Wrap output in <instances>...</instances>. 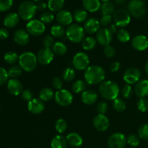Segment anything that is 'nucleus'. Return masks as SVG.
I'll use <instances>...</instances> for the list:
<instances>
[{
    "label": "nucleus",
    "instance_id": "26",
    "mask_svg": "<svg viewBox=\"0 0 148 148\" xmlns=\"http://www.w3.org/2000/svg\"><path fill=\"white\" fill-rule=\"evenodd\" d=\"M82 6L86 11L95 12L101 8L100 0H82Z\"/></svg>",
    "mask_w": 148,
    "mask_h": 148
},
{
    "label": "nucleus",
    "instance_id": "46",
    "mask_svg": "<svg viewBox=\"0 0 148 148\" xmlns=\"http://www.w3.org/2000/svg\"><path fill=\"white\" fill-rule=\"evenodd\" d=\"M121 95L124 98H130V97L132 95L133 93V89L130 85H125L122 88H121Z\"/></svg>",
    "mask_w": 148,
    "mask_h": 148
},
{
    "label": "nucleus",
    "instance_id": "28",
    "mask_svg": "<svg viewBox=\"0 0 148 148\" xmlns=\"http://www.w3.org/2000/svg\"><path fill=\"white\" fill-rule=\"evenodd\" d=\"M97 45V40L93 37L88 36L84 38L82 41V46L84 50L92 51L95 48Z\"/></svg>",
    "mask_w": 148,
    "mask_h": 148
},
{
    "label": "nucleus",
    "instance_id": "23",
    "mask_svg": "<svg viewBox=\"0 0 148 148\" xmlns=\"http://www.w3.org/2000/svg\"><path fill=\"white\" fill-rule=\"evenodd\" d=\"M98 100V94L92 90H85L81 95V101L86 105L94 104Z\"/></svg>",
    "mask_w": 148,
    "mask_h": 148
},
{
    "label": "nucleus",
    "instance_id": "13",
    "mask_svg": "<svg viewBox=\"0 0 148 148\" xmlns=\"http://www.w3.org/2000/svg\"><path fill=\"white\" fill-rule=\"evenodd\" d=\"M124 80L128 85L137 84L141 78V72L137 68L131 67L127 69L124 74Z\"/></svg>",
    "mask_w": 148,
    "mask_h": 148
},
{
    "label": "nucleus",
    "instance_id": "8",
    "mask_svg": "<svg viewBox=\"0 0 148 148\" xmlns=\"http://www.w3.org/2000/svg\"><path fill=\"white\" fill-rule=\"evenodd\" d=\"M26 30L29 35L33 36H40L46 30V26L39 20H31L26 25Z\"/></svg>",
    "mask_w": 148,
    "mask_h": 148
},
{
    "label": "nucleus",
    "instance_id": "36",
    "mask_svg": "<svg viewBox=\"0 0 148 148\" xmlns=\"http://www.w3.org/2000/svg\"><path fill=\"white\" fill-rule=\"evenodd\" d=\"M116 38L121 43H127L130 40V34L128 30L124 28H121L117 32Z\"/></svg>",
    "mask_w": 148,
    "mask_h": 148
},
{
    "label": "nucleus",
    "instance_id": "62",
    "mask_svg": "<svg viewBox=\"0 0 148 148\" xmlns=\"http://www.w3.org/2000/svg\"><path fill=\"white\" fill-rule=\"evenodd\" d=\"M102 1H103V2H106V1H109V0H101Z\"/></svg>",
    "mask_w": 148,
    "mask_h": 148
},
{
    "label": "nucleus",
    "instance_id": "35",
    "mask_svg": "<svg viewBox=\"0 0 148 148\" xmlns=\"http://www.w3.org/2000/svg\"><path fill=\"white\" fill-rule=\"evenodd\" d=\"M85 88H86V83L85 81L81 79L75 81L72 85V90L77 94L82 93L85 90Z\"/></svg>",
    "mask_w": 148,
    "mask_h": 148
},
{
    "label": "nucleus",
    "instance_id": "51",
    "mask_svg": "<svg viewBox=\"0 0 148 148\" xmlns=\"http://www.w3.org/2000/svg\"><path fill=\"white\" fill-rule=\"evenodd\" d=\"M108 103L106 102H104V101H101V102L98 103V105H97V111L99 113V114H104L107 112L108 111Z\"/></svg>",
    "mask_w": 148,
    "mask_h": 148
},
{
    "label": "nucleus",
    "instance_id": "56",
    "mask_svg": "<svg viewBox=\"0 0 148 148\" xmlns=\"http://www.w3.org/2000/svg\"><path fill=\"white\" fill-rule=\"evenodd\" d=\"M121 67V63L119 62H114L110 66V70L112 72H118Z\"/></svg>",
    "mask_w": 148,
    "mask_h": 148
},
{
    "label": "nucleus",
    "instance_id": "9",
    "mask_svg": "<svg viewBox=\"0 0 148 148\" xmlns=\"http://www.w3.org/2000/svg\"><path fill=\"white\" fill-rule=\"evenodd\" d=\"M54 100L56 103L61 106H68L73 101V95L67 90L62 89L55 92Z\"/></svg>",
    "mask_w": 148,
    "mask_h": 148
},
{
    "label": "nucleus",
    "instance_id": "38",
    "mask_svg": "<svg viewBox=\"0 0 148 148\" xmlns=\"http://www.w3.org/2000/svg\"><path fill=\"white\" fill-rule=\"evenodd\" d=\"M8 75L9 77H12L14 79L18 77L23 73V69L20 67V66H17V65H13L11 67L9 68L8 69Z\"/></svg>",
    "mask_w": 148,
    "mask_h": 148
},
{
    "label": "nucleus",
    "instance_id": "27",
    "mask_svg": "<svg viewBox=\"0 0 148 148\" xmlns=\"http://www.w3.org/2000/svg\"><path fill=\"white\" fill-rule=\"evenodd\" d=\"M67 142L65 137L62 135H56L52 139L51 142V148H66Z\"/></svg>",
    "mask_w": 148,
    "mask_h": 148
},
{
    "label": "nucleus",
    "instance_id": "59",
    "mask_svg": "<svg viewBox=\"0 0 148 148\" xmlns=\"http://www.w3.org/2000/svg\"><path fill=\"white\" fill-rule=\"evenodd\" d=\"M118 4H124L127 0H114Z\"/></svg>",
    "mask_w": 148,
    "mask_h": 148
},
{
    "label": "nucleus",
    "instance_id": "31",
    "mask_svg": "<svg viewBox=\"0 0 148 148\" xmlns=\"http://www.w3.org/2000/svg\"><path fill=\"white\" fill-rule=\"evenodd\" d=\"M88 13L85 9H77L73 14V19L77 23H84L87 20Z\"/></svg>",
    "mask_w": 148,
    "mask_h": 148
},
{
    "label": "nucleus",
    "instance_id": "37",
    "mask_svg": "<svg viewBox=\"0 0 148 148\" xmlns=\"http://www.w3.org/2000/svg\"><path fill=\"white\" fill-rule=\"evenodd\" d=\"M4 59L7 64H14L17 61H19V56L17 53L14 51H7L4 54Z\"/></svg>",
    "mask_w": 148,
    "mask_h": 148
},
{
    "label": "nucleus",
    "instance_id": "61",
    "mask_svg": "<svg viewBox=\"0 0 148 148\" xmlns=\"http://www.w3.org/2000/svg\"><path fill=\"white\" fill-rule=\"evenodd\" d=\"M34 1H36V2H39V1H41V0H33Z\"/></svg>",
    "mask_w": 148,
    "mask_h": 148
},
{
    "label": "nucleus",
    "instance_id": "45",
    "mask_svg": "<svg viewBox=\"0 0 148 148\" xmlns=\"http://www.w3.org/2000/svg\"><path fill=\"white\" fill-rule=\"evenodd\" d=\"M137 108L141 112H145L148 110V101L145 98H140L137 101Z\"/></svg>",
    "mask_w": 148,
    "mask_h": 148
},
{
    "label": "nucleus",
    "instance_id": "14",
    "mask_svg": "<svg viewBox=\"0 0 148 148\" xmlns=\"http://www.w3.org/2000/svg\"><path fill=\"white\" fill-rule=\"evenodd\" d=\"M113 38V33L107 27H102L96 33L97 42L101 46L110 45Z\"/></svg>",
    "mask_w": 148,
    "mask_h": 148
},
{
    "label": "nucleus",
    "instance_id": "33",
    "mask_svg": "<svg viewBox=\"0 0 148 148\" xmlns=\"http://www.w3.org/2000/svg\"><path fill=\"white\" fill-rule=\"evenodd\" d=\"M54 96L53 91L49 88H44L39 92V99L42 101H49Z\"/></svg>",
    "mask_w": 148,
    "mask_h": 148
},
{
    "label": "nucleus",
    "instance_id": "19",
    "mask_svg": "<svg viewBox=\"0 0 148 148\" xmlns=\"http://www.w3.org/2000/svg\"><path fill=\"white\" fill-rule=\"evenodd\" d=\"M14 41L19 46H25L29 43L30 36L27 30L23 29H18L16 30L13 35Z\"/></svg>",
    "mask_w": 148,
    "mask_h": 148
},
{
    "label": "nucleus",
    "instance_id": "29",
    "mask_svg": "<svg viewBox=\"0 0 148 148\" xmlns=\"http://www.w3.org/2000/svg\"><path fill=\"white\" fill-rule=\"evenodd\" d=\"M48 7L51 12H59L64 6V0H49Z\"/></svg>",
    "mask_w": 148,
    "mask_h": 148
},
{
    "label": "nucleus",
    "instance_id": "47",
    "mask_svg": "<svg viewBox=\"0 0 148 148\" xmlns=\"http://www.w3.org/2000/svg\"><path fill=\"white\" fill-rule=\"evenodd\" d=\"M13 0H0V12H5L12 6Z\"/></svg>",
    "mask_w": 148,
    "mask_h": 148
},
{
    "label": "nucleus",
    "instance_id": "24",
    "mask_svg": "<svg viewBox=\"0 0 148 148\" xmlns=\"http://www.w3.org/2000/svg\"><path fill=\"white\" fill-rule=\"evenodd\" d=\"M20 21V16L16 12H10L6 15L4 20V25L7 28L16 27Z\"/></svg>",
    "mask_w": 148,
    "mask_h": 148
},
{
    "label": "nucleus",
    "instance_id": "32",
    "mask_svg": "<svg viewBox=\"0 0 148 148\" xmlns=\"http://www.w3.org/2000/svg\"><path fill=\"white\" fill-rule=\"evenodd\" d=\"M101 12L103 15H111L115 12V6L111 1L103 2L101 6Z\"/></svg>",
    "mask_w": 148,
    "mask_h": 148
},
{
    "label": "nucleus",
    "instance_id": "41",
    "mask_svg": "<svg viewBox=\"0 0 148 148\" xmlns=\"http://www.w3.org/2000/svg\"><path fill=\"white\" fill-rule=\"evenodd\" d=\"M113 107L115 111H118V112H122L126 109L127 106H126V103L122 99L117 98L113 102Z\"/></svg>",
    "mask_w": 148,
    "mask_h": 148
},
{
    "label": "nucleus",
    "instance_id": "58",
    "mask_svg": "<svg viewBox=\"0 0 148 148\" xmlns=\"http://www.w3.org/2000/svg\"><path fill=\"white\" fill-rule=\"evenodd\" d=\"M108 29H109L110 31H111L112 33H116V32L117 31V26H116V24L111 25V26H110V27Z\"/></svg>",
    "mask_w": 148,
    "mask_h": 148
},
{
    "label": "nucleus",
    "instance_id": "60",
    "mask_svg": "<svg viewBox=\"0 0 148 148\" xmlns=\"http://www.w3.org/2000/svg\"><path fill=\"white\" fill-rule=\"evenodd\" d=\"M145 72H146V73L148 75V62L146 63V64H145Z\"/></svg>",
    "mask_w": 148,
    "mask_h": 148
},
{
    "label": "nucleus",
    "instance_id": "12",
    "mask_svg": "<svg viewBox=\"0 0 148 148\" xmlns=\"http://www.w3.org/2000/svg\"><path fill=\"white\" fill-rule=\"evenodd\" d=\"M126 145L127 138L122 133H114L108 139V146L109 148H124Z\"/></svg>",
    "mask_w": 148,
    "mask_h": 148
},
{
    "label": "nucleus",
    "instance_id": "39",
    "mask_svg": "<svg viewBox=\"0 0 148 148\" xmlns=\"http://www.w3.org/2000/svg\"><path fill=\"white\" fill-rule=\"evenodd\" d=\"M62 77L66 82H72L75 77V71L72 68H66L62 72Z\"/></svg>",
    "mask_w": 148,
    "mask_h": 148
},
{
    "label": "nucleus",
    "instance_id": "6",
    "mask_svg": "<svg viewBox=\"0 0 148 148\" xmlns=\"http://www.w3.org/2000/svg\"><path fill=\"white\" fill-rule=\"evenodd\" d=\"M128 12L135 18H140L145 14V4L143 0H131L128 4Z\"/></svg>",
    "mask_w": 148,
    "mask_h": 148
},
{
    "label": "nucleus",
    "instance_id": "10",
    "mask_svg": "<svg viewBox=\"0 0 148 148\" xmlns=\"http://www.w3.org/2000/svg\"><path fill=\"white\" fill-rule=\"evenodd\" d=\"M90 59L88 55L84 52H79L74 56L72 64L77 70H86L89 66Z\"/></svg>",
    "mask_w": 148,
    "mask_h": 148
},
{
    "label": "nucleus",
    "instance_id": "42",
    "mask_svg": "<svg viewBox=\"0 0 148 148\" xmlns=\"http://www.w3.org/2000/svg\"><path fill=\"white\" fill-rule=\"evenodd\" d=\"M40 21L45 23H51L54 19V15L53 13L50 11H45L40 14Z\"/></svg>",
    "mask_w": 148,
    "mask_h": 148
},
{
    "label": "nucleus",
    "instance_id": "17",
    "mask_svg": "<svg viewBox=\"0 0 148 148\" xmlns=\"http://www.w3.org/2000/svg\"><path fill=\"white\" fill-rule=\"evenodd\" d=\"M56 20L59 25L62 26H69L73 21V15L69 11L62 10L56 14Z\"/></svg>",
    "mask_w": 148,
    "mask_h": 148
},
{
    "label": "nucleus",
    "instance_id": "52",
    "mask_svg": "<svg viewBox=\"0 0 148 148\" xmlns=\"http://www.w3.org/2000/svg\"><path fill=\"white\" fill-rule=\"evenodd\" d=\"M52 85L55 89L62 90V87H63V79L60 77H55L53 79H52Z\"/></svg>",
    "mask_w": 148,
    "mask_h": 148
},
{
    "label": "nucleus",
    "instance_id": "30",
    "mask_svg": "<svg viewBox=\"0 0 148 148\" xmlns=\"http://www.w3.org/2000/svg\"><path fill=\"white\" fill-rule=\"evenodd\" d=\"M52 51L54 54L58 56H63L67 52V47L62 42H56L52 46Z\"/></svg>",
    "mask_w": 148,
    "mask_h": 148
},
{
    "label": "nucleus",
    "instance_id": "25",
    "mask_svg": "<svg viewBox=\"0 0 148 148\" xmlns=\"http://www.w3.org/2000/svg\"><path fill=\"white\" fill-rule=\"evenodd\" d=\"M66 142L69 145L73 147H80L83 143L82 137L79 134L76 132H71L66 136Z\"/></svg>",
    "mask_w": 148,
    "mask_h": 148
},
{
    "label": "nucleus",
    "instance_id": "22",
    "mask_svg": "<svg viewBox=\"0 0 148 148\" xmlns=\"http://www.w3.org/2000/svg\"><path fill=\"white\" fill-rule=\"evenodd\" d=\"M134 92L136 95L140 98H144L148 95V80H140L134 87Z\"/></svg>",
    "mask_w": 148,
    "mask_h": 148
},
{
    "label": "nucleus",
    "instance_id": "43",
    "mask_svg": "<svg viewBox=\"0 0 148 148\" xmlns=\"http://www.w3.org/2000/svg\"><path fill=\"white\" fill-rule=\"evenodd\" d=\"M138 137L143 140H148V124H144L138 129Z\"/></svg>",
    "mask_w": 148,
    "mask_h": 148
},
{
    "label": "nucleus",
    "instance_id": "4",
    "mask_svg": "<svg viewBox=\"0 0 148 148\" xmlns=\"http://www.w3.org/2000/svg\"><path fill=\"white\" fill-rule=\"evenodd\" d=\"M36 4L29 0L21 2L18 7V14L23 20H31L36 15Z\"/></svg>",
    "mask_w": 148,
    "mask_h": 148
},
{
    "label": "nucleus",
    "instance_id": "53",
    "mask_svg": "<svg viewBox=\"0 0 148 148\" xmlns=\"http://www.w3.org/2000/svg\"><path fill=\"white\" fill-rule=\"evenodd\" d=\"M113 20V16L112 15H103L101 17V20H100V23H101V25L104 26H108L109 25H111V23H112Z\"/></svg>",
    "mask_w": 148,
    "mask_h": 148
},
{
    "label": "nucleus",
    "instance_id": "15",
    "mask_svg": "<svg viewBox=\"0 0 148 148\" xmlns=\"http://www.w3.org/2000/svg\"><path fill=\"white\" fill-rule=\"evenodd\" d=\"M93 126L98 131L105 132L110 126L109 119L108 117L103 114H98L94 118Z\"/></svg>",
    "mask_w": 148,
    "mask_h": 148
},
{
    "label": "nucleus",
    "instance_id": "54",
    "mask_svg": "<svg viewBox=\"0 0 148 148\" xmlns=\"http://www.w3.org/2000/svg\"><path fill=\"white\" fill-rule=\"evenodd\" d=\"M22 98L25 101H31L32 99H33V94L32 92V91L30 90L26 89L24 90L22 92Z\"/></svg>",
    "mask_w": 148,
    "mask_h": 148
},
{
    "label": "nucleus",
    "instance_id": "18",
    "mask_svg": "<svg viewBox=\"0 0 148 148\" xmlns=\"http://www.w3.org/2000/svg\"><path fill=\"white\" fill-rule=\"evenodd\" d=\"M27 109L33 114H41L45 109V103L39 98H33L27 103Z\"/></svg>",
    "mask_w": 148,
    "mask_h": 148
},
{
    "label": "nucleus",
    "instance_id": "5",
    "mask_svg": "<svg viewBox=\"0 0 148 148\" xmlns=\"http://www.w3.org/2000/svg\"><path fill=\"white\" fill-rule=\"evenodd\" d=\"M85 31L79 24H71L66 29V38L71 42L79 43L85 38Z\"/></svg>",
    "mask_w": 148,
    "mask_h": 148
},
{
    "label": "nucleus",
    "instance_id": "40",
    "mask_svg": "<svg viewBox=\"0 0 148 148\" xmlns=\"http://www.w3.org/2000/svg\"><path fill=\"white\" fill-rule=\"evenodd\" d=\"M55 129L59 134L65 132L67 129V123L63 119H59L55 124Z\"/></svg>",
    "mask_w": 148,
    "mask_h": 148
},
{
    "label": "nucleus",
    "instance_id": "34",
    "mask_svg": "<svg viewBox=\"0 0 148 148\" xmlns=\"http://www.w3.org/2000/svg\"><path fill=\"white\" fill-rule=\"evenodd\" d=\"M51 33L53 37L59 38L64 37V34L66 33V30H65L64 26L61 25H55L52 26L51 29Z\"/></svg>",
    "mask_w": 148,
    "mask_h": 148
},
{
    "label": "nucleus",
    "instance_id": "11",
    "mask_svg": "<svg viewBox=\"0 0 148 148\" xmlns=\"http://www.w3.org/2000/svg\"><path fill=\"white\" fill-rule=\"evenodd\" d=\"M36 57H37L38 62L40 64L46 66L51 63L54 57V53L51 49L43 47L38 51Z\"/></svg>",
    "mask_w": 148,
    "mask_h": 148
},
{
    "label": "nucleus",
    "instance_id": "55",
    "mask_svg": "<svg viewBox=\"0 0 148 148\" xmlns=\"http://www.w3.org/2000/svg\"><path fill=\"white\" fill-rule=\"evenodd\" d=\"M9 34H10V33L7 28H4V27L0 28V40L7 39L9 37Z\"/></svg>",
    "mask_w": 148,
    "mask_h": 148
},
{
    "label": "nucleus",
    "instance_id": "50",
    "mask_svg": "<svg viewBox=\"0 0 148 148\" xmlns=\"http://www.w3.org/2000/svg\"><path fill=\"white\" fill-rule=\"evenodd\" d=\"M103 53L106 57L112 58L113 56L115 55L116 51H115V49H114L112 46H111V45H108V46H104Z\"/></svg>",
    "mask_w": 148,
    "mask_h": 148
},
{
    "label": "nucleus",
    "instance_id": "1",
    "mask_svg": "<svg viewBox=\"0 0 148 148\" xmlns=\"http://www.w3.org/2000/svg\"><path fill=\"white\" fill-rule=\"evenodd\" d=\"M105 70L98 65L88 66L85 70L84 77L89 85H98L103 82L105 79Z\"/></svg>",
    "mask_w": 148,
    "mask_h": 148
},
{
    "label": "nucleus",
    "instance_id": "44",
    "mask_svg": "<svg viewBox=\"0 0 148 148\" xmlns=\"http://www.w3.org/2000/svg\"><path fill=\"white\" fill-rule=\"evenodd\" d=\"M127 143L132 147H137L140 144V137L136 134H130L127 138Z\"/></svg>",
    "mask_w": 148,
    "mask_h": 148
},
{
    "label": "nucleus",
    "instance_id": "3",
    "mask_svg": "<svg viewBox=\"0 0 148 148\" xmlns=\"http://www.w3.org/2000/svg\"><path fill=\"white\" fill-rule=\"evenodd\" d=\"M19 64L26 72H31L36 69L38 64L37 57L32 52H25L19 56Z\"/></svg>",
    "mask_w": 148,
    "mask_h": 148
},
{
    "label": "nucleus",
    "instance_id": "57",
    "mask_svg": "<svg viewBox=\"0 0 148 148\" xmlns=\"http://www.w3.org/2000/svg\"><path fill=\"white\" fill-rule=\"evenodd\" d=\"M48 7V4L44 1H39L38 4H36V7H37V10L38 11H44Z\"/></svg>",
    "mask_w": 148,
    "mask_h": 148
},
{
    "label": "nucleus",
    "instance_id": "20",
    "mask_svg": "<svg viewBox=\"0 0 148 148\" xmlns=\"http://www.w3.org/2000/svg\"><path fill=\"white\" fill-rule=\"evenodd\" d=\"M84 30L87 33L93 34L96 33L101 28V23L99 20L94 17H90L84 23Z\"/></svg>",
    "mask_w": 148,
    "mask_h": 148
},
{
    "label": "nucleus",
    "instance_id": "21",
    "mask_svg": "<svg viewBox=\"0 0 148 148\" xmlns=\"http://www.w3.org/2000/svg\"><path fill=\"white\" fill-rule=\"evenodd\" d=\"M23 84L17 79H10L7 82V90L9 92L13 95H19L23 92Z\"/></svg>",
    "mask_w": 148,
    "mask_h": 148
},
{
    "label": "nucleus",
    "instance_id": "7",
    "mask_svg": "<svg viewBox=\"0 0 148 148\" xmlns=\"http://www.w3.org/2000/svg\"><path fill=\"white\" fill-rule=\"evenodd\" d=\"M113 20L117 27H124L130 24L131 21V14L128 10L119 9L113 14Z\"/></svg>",
    "mask_w": 148,
    "mask_h": 148
},
{
    "label": "nucleus",
    "instance_id": "16",
    "mask_svg": "<svg viewBox=\"0 0 148 148\" xmlns=\"http://www.w3.org/2000/svg\"><path fill=\"white\" fill-rule=\"evenodd\" d=\"M132 46L133 49L138 51H143L148 48V38L145 36L138 35L132 40Z\"/></svg>",
    "mask_w": 148,
    "mask_h": 148
},
{
    "label": "nucleus",
    "instance_id": "48",
    "mask_svg": "<svg viewBox=\"0 0 148 148\" xmlns=\"http://www.w3.org/2000/svg\"><path fill=\"white\" fill-rule=\"evenodd\" d=\"M8 72L4 68L0 66V86L8 82Z\"/></svg>",
    "mask_w": 148,
    "mask_h": 148
},
{
    "label": "nucleus",
    "instance_id": "49",
    "mask_svg": "<svg viewBox=\"0 0 148 148\" xmlns=\"http://www.w3.org/2000/svg\"><path fill=\"white\" fill-rule=\"evenodd\" d=\"M43 44L44 47L51 49L54 44V39H53V36H51V35H47V36H45L43 38Z\"/></svg>",
    "mask_w": 148,
    "mask_h": 148
},
{
    "label": "nucleus",
    "instance_id": "2",
    "mask_svg": "<svg viewBox=\"0 0 148 148\" xmlns=\"http://www.w3.org/2000/svg\"><path fill=\"white\" fill-rule=\"evenodd\" d=\"M98 90L101 96L108 101H114L116 99L120 92L119 85L111 80H106L101 82Z\"/></svg>",
    "mask_w": 148,
    "mask_h": 148
}]
</instances>
